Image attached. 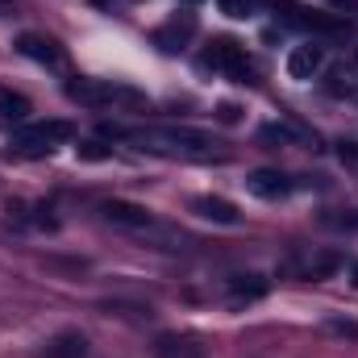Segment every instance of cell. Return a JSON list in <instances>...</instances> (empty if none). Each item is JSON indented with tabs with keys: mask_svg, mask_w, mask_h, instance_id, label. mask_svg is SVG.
I'll return each mask as SVG.
<instances>
[{
	"mask_svg": "<svg viewBox=\"0 0 358 358\" xmlns=\"http://www.w3.org/2000/svg\"><path fill=\"white\" fill-rule=\"evenodd\" d=\"M121 138H129L138 150L146 155H163V159H192V163H208V159H225L221 142L213 134L187 129V125H142V129H125Z\"/></svg>",
	"mask_w": 358,
	"mask_h": 358,
	"instance_id": "6da1fadb",
	"label": "cell"
},
{
	"mask_svg": "<svg viewBox=\"0 0 358 358\" xmlns=\"http://www.w3.org/2000/svg\"><path fill=\"white\" fill-rule=\"evenodd\" d=\"M71 138V121H42V125H29L13 138L8 155L13 159H46L55 155V146H63Z\"/></svg>",
	"mask_w": 358,
	"mask_h": 358,
	"instance_id": "7a4b0ae2",
	"label": "cell"
},
{
	"mask_svg": "<svg viewBox=\"0 0 358 358\" xmlns=\"http://www.w3.org/2000/svg\"><path fill=\"white\" fill-rule=\"evenodd\" d=\"M67 96L76 104H88V108H108L117 100H125V104H138L142 100L134 88H121V84H108V80H84V76L67 84Z\"/></svg>",
	"mask_w": 358,
	"mask_h": 358,
	"instance_id": "3957f363",
	"label": "cell"
},
{
	"mask_svg": "<svg viewBox=\"0 0 358 358\" xmlns=\"http://www.w3.org/2000/svg\"><path fill=\"white\" fill-rule=\"evenodd\" d=\"M204 63H208L213 71L229 76V80H242V84L250 80V59H246V46H238L234 38H217V42L208 46Z\"/></svg>",
	"mask_w": 358,
	"mask_h": 358,
	"instance_id": "277c9868",
	"label": "cell"
},
{
	"mask_svg": "<svg viewBox=\"0 0 358 358\" xmlns=\"http://www.w3.org/2000/svg\"><path fill=\"white\" fill-rule=\"evenodd\" d=\"M100 217H104L108 225H117V229H129V234H142V229L155 225V217H150L142 204H129V200H104V204H100Z\"/></svg>",
	"mask_w": 358,
	"mask_h": 358,
	"instance_id": "5b68a950",
	"label": "cell"
},
{
	"mask_svg": "<svg viewBox=\"0 0 358 358\" xmlns=\"http://www.w3.org/2000/svg\"><path fill=\"white\" fill-rule=\"evenodd\" d=\"M246 187H250V196H259V200H283V196H292L296 179L283 176V171H275V167H259V171H250Z\"/></svg>",
	"mask_w": 358,
	"mask_h": 358,
	"instance_id": "8992f818",
	"label": "cell"
},
{
	"mask_svg": "<svg viewBox=\"0 0 358 358\" xmlns=\"http://www.w3.org/2000/svg\"><path fill=\"white\" fill-rule=\"evenodd\" d=\"M17 50H21L25 59L42 63V67H63V50H59V42H55V38H42V34H21V38H17Z\"/></svg>",
	"mask_w": 358,
	"mask_h": 358,
	"instance_id": "52a82bcc",
	"label": "cell"
},
{
	"mask_svg": "<svg viewBox=\"0 0 358 358\" xmlns=\"http://www.w3.org/2000/svg\"><path fill=\"white\" fill-rule=\"evenodd\" d=\"M321 63H325V50H321L317 42H304V46H296V50L287 55V76H292V80H313V76L321 71Z\"/></svg>",
	"mask_w": 358,
	"mask_h": 358,
	"instance_id": "ba28073f",
	"label": "cell"
},
{
	"mask_svg": "<svg viewBox=\"0 0 358 358\" xmlns=\"http://www.w3.org/2000/svg\"><path fill=\"white\" fill-rule=\"evenodd\" d=\"M88 338L80 334V329H59L50 342H46V350L42 358H88Z\"/></svg>",
	"mask_w": 358,
	"mask_h": 358,
	"instance_id": "9c48e42d",
	"label": "cell"
},
{
	"mask_svg": "<svg viewBox=\"0 0 358 358\" xmlns=\"http://www.w3.org/2000/svg\"><path fill=\"white\" fill-rule=\"evenodd\" d=\"M155 358H204V346L187 334H159L155 338Z\"/></svg>",
	"mask_w": 358,
	"mask_h": 358,
	"instance_id": "30bf717a",
	"label": "cell"
},
{
	"mask_svg": "<svg viewBox=\"0 0 358 358\" xmlns=\"http://www.w3.org/2000/svg\"><path fill=\"white\" fill-rule=\"evenodd\" d=\"M192 213L213 221V225H238V208L225 200V196H196L192 200Z\"/></svg>",
	"mask_w": 358,
	"mask_h": 358,
	"instance_id": "8fae6325",
	"label": "cell"
},
{
	"mask_svg": "<svg viewBox=\"0 0 358 358\" xmlns=\"http://www.w3.org/2000/svg\"><path fill=\"white\" fill-rule=\"evenodd\" d=\"M192 34H196V17H192V13H183V17L167 21V25L155 34V46H159V50H179Z\"/></svg>",
	"mask_w": 358,
	"mask_h": 358,
	"instance_id": "7c38bea8",
	"label": "cell"
},
{
	"mask_svg": "<svg viewBox=\"0 0 358 358\" xmlns=\"http://www.w3.org/2000/svg\"><path fill=\"white\" fill-rule=\"evenodd\" d=\"M267 8H275L283 21H292V25H313V29H334V21L329 17H317V13H308V8H300V4H292V0H263Z\"/></svg>",
	"mask_w": 358,
	"mask_h": 358,
	"instance_id": "4fadbf2b",
	"label": "cell"
},
{
	"mask_svg": "<svg viewBox=\"0 0 358 358\" xmlns=\"http://www.w3.org/2000/svg\"><path fill=\"white\" fill-rule=\"evenodd\" d=\"M267 296V279L263 275H234L229 279V300L234 304H255Z\"/></svg>",
	"mask_w": 358,
	"mask_h": 358,
	"instance_id": "5bb4252c",
	"label": "cell"
},
{
	"mask_svg": "<svg viewBox=\"0 0 358 358\" xmlns=\"http://www.w3.org/2000/svg\"><path fill=\"white\" fill-rule=\"evenodd\" d=\"M21 121H29V100L21 96V92H4L0 88V125H21Z\"/></svg>",
	"mask_w": 358,
	"mask_h": 358,
	"instance_id": "9a60e30c",
	"label": "cell"
},
{
	"mask_svg": "<svg viewBox=\"0 0 358 358\" xmlns=\"http://www.w3.org/2000/svg\"><path fill=\"white\" fill-rule=\"evenodd\" d=\"M338 267H342V255H317V259H308L304 279H325V275H334Z\"/></svg>",
	"mask_w": 358,
	"mask_h": 358,
	"instance_id": "2e32d148",
	"label": "cell"
},
{
	"mask_svg": "<svg viewBox=\"0 0 358 358\" xmlns=\"http://www.w3.org/2000/svg\"><path fill=\"white\" fill-rule=\"evenodd\" d=\"M329 92H334V96H350V92H355V71H350V67H334V71H329Z\"/></svg>",
	"mask_w": 358,
	"mask_h": 358,
	"instance_id": "e0dca14e",
	"label": "cell"
},
{
	"mask_svg": "<svg viewBox=\"0 0 358 358\" xmlns=\"http://www.w3.org/2000/svg\"><path fill=\"white\" fill-rule=\"evenodd\" d=\"M217 4H221V13H225V17H238V21H242V17H250V8H255V0H217Z\"/></svg>",
	"mask_w": 358,
	"mask_h": 358,
	"instance_id": "ac0fdd59",
	"label": "cell"
},
{
	"mask_svg": "<svg viewBox=\"0 0 358 358\" xmlns=\"http://www.w3.org/2000/svg\"><path fill=\"white\" fill-rule=\"evenodd\" d=\"M338 159H342L350 171H358V142H350V138H346V142H338Z\"/></svg>",
	"mask_w": 358,
	"mask_h": 358,
	"instance_id": "d6986e66",
	"label": "cell"
},
{
	"mask_svg": "<svg viewBox=\"0 0 358 358\" xmlns=\"http://www.w3.org/2000/svg\"><path fill=\"white\" fill-rule=\"evenodd\" d=\"M80 159H88V163H100V159H108V150H104L100 142H80Z\"/></svg>",
	"mask_w": 358,
	"mask_h": 358,
	"instance_id": "ffe728a7",
	"label": "cell"
},
{
	"mask_svg": "<svg viewBox=\"0 0 358 358\" xmlns=\"http://www.w3.org/2000/svg\"><path fill=\"white\" fill-rule=\"evenodd\" d=\"M217 121H221V125H234V121H242V108L225 100V104H217Z\"/></svg>",
	"mask_w": 358,
	"mask_h": 358,
	"instance_id": "44dd1931",
	"label": "cell"
},
{
	"mask_svg": "<svg viewBox=\"0 0 358 358\" xmlns=\"http://www.w3.org/2000/svg\"><path fill=\"white\" fill-rule=\"evenodd\" d=\"M325 225L329 229H358V213H350V217H325Z\"/></svg>",
	"mask_w": 358,
	"mask_h": 358,
	"instance_id": "7402d4cb",
	"label": "cell"
},
{
	"mask_svg": "<svg viewBox=\"0 0 358 358\" xmlns=\"http://www.w3.org/2000/svg\"><path fill=\"white\" fill-rule=\"evenodd\" d=\"M329 329H338V334H350V338L358 334V325H350V321H329Z\"/></svg>",
	"mask_w": 358,
	"mask_h": 358,
	"instance_id": "603a6c76",
	"label": "cell"
},
{
	"mask_svg": "<svg viewBox=\"0 0 358 358\" xmlns=\"http://www.w3.org/2000/svg\"><path fill=\"white\" fill-rule=\"evenodd\" d=\"M325 4H334V8H350V13L358 8V0H325Z\"/></svg>",
	"mask_w": 358,
	"mask_h": 358,
	"instance_id": "cb8c5ba5",
	"label": "cell"
},
{
	"mask_svg": "<svg viewBox=\"0 0 358 358\" xmlns=\"http://www.w3.org/2000/svg\"><path fill=\"white\" fill-rule=\"evenodd\" d=\"M92 4H113V0H92Z\"/></svg>",
	"mask_w": 358,
	"mask_h": 358,
	"instance_id": "d4e9b609",
	"label": "cell"
},
{
	"mask_svg": "<svg viewBox=\"0 0 358 358\" xmlns=\"http://www.w3.org/2000/svg\"><path fill=\"white\" fill-rule=\"evenodd\" d=\"M183 4H200V0H183Z\"/></svg>",
	"mask_w": 358,
	"mask_h": 358,
	"instance_id": "484cf974",
	"label": "cell"
}]
</instances>
